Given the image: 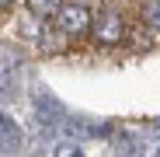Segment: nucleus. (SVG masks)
Here are the masks:
<instances>
[{
	"label": "nucleus",
	"mask_w": 160,
	"mask_h": 157,
	"mask_svg": "<svg viewBox=\"0 0 160 157\" xmlns=\"http://www.w3.org/2000/svg\"><path fill=\"white\" fill-rule=\"evenodd\" d=\"M94 28V21H91V11L84 4H63L56 11V32L66 35V39H80V35H87Z\"/></svg>",
	"instance_id": "nucleus-1"
},
{
	"label": "nucleus",
	"mask_w": 160,
	"mask_h": 157,
	"mask_svg": "<svg viewBox=\"0 0 160 157\" xmlns=\"http://www.w3.org/2000/svg\"><path fill=\"white\" fill-rule=\"evenodd\" d=\"M122 35H125L122 14H118V11H101L98 21H94V39H98L101 45H115Z\"/></svg>",
	"instance_id": "nucleus-2"
},
{
	"label": "nucleus",
	"mask_w": 160,
	"mask_h": 157,
	"mask_svg": "<svg viewBox=\"0 0 160 157\" xmlns=\"http://www.w3.org/2000/svg\"><path fill=\"white\" fill-rule=\"evenodd\" d=\"M21 147V129L18 122L7 115V112H0V150H18Z\"/></svg>",
	"instance_id": "nucleus-3"
},
{
	"label": "nucleus",
	"mask_w": 160,
	"mask_h": 157,
	"mask_svg": "<svg viewBox=\"0 0 160 157\" xmlns=\"http://www.w3.org/2000/svg\"><path fill=\"white\" fill-rule=\"evenodd\" d=\"M66 4V0H28V11L38 18H56V11Z\"/></svg>",
	"instance_id": "nucleus-4"
},
{
	"label": "nucleus",
	"mask_w": 160,
	"mask_h": 157,
	"mask_svg": "<svg viewBox=\"0 0 160 157\" xmlns=\"http://www.w3.org/2000/svg\"><path fill=\"white\" fill-rule=\"evenodd\" d=\"M42 21H45V18H38V14H32V11H28V14H24V24H21V32L28 35L32 42H38V39H42Z\"/></svg>",
	"instance_id": "nucleus-5"
},
{
	"label": "nucleus",
	"mask_w": 160,
	"mask_h": 157,
	"mask_svg": "<svg viewBox=\"0 0 160 157\" xmlns=\"http://www.w3.org/2000/svg\"><path fill=\"white\" fill-rule=\"evenodd\" d=\"M143 21L160 32V0H143Z\"/></svg>",
	"instance_id": "nucleus-6"
},
{
	"label": "nucleus",
	"mask_w": 160,
	"mask_h": 157,
	"mask_svg": "<svg viewBox=\"0 0 160 157\" xmlns=\"http://www.w3.org/2000/svg\"><path fill=\"white\" fill-rule=\"evenodd\" d=\"M11 4H14V0H0V7H11Z\"/></svg>",
	"instance_id": "nucleus-7"
}]
</instances>
